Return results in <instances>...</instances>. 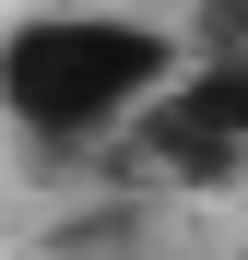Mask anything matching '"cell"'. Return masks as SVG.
Wrapping results in <instances>:
<instances>
[{
	"instance_id": "277c9868",
	"label": "cell",
	"mask_w": 248,
	"mask_h": 260,
	"mask_svg": "<svg viewBox=\"0 0 248 260\" xmlns=\"http://www.w3.org/2000/svg\"><path fill=\"white\" fill-rule=\"evenodd\" d=\"M178 48H189V59H248V0H189Z\"/></svg>"
},
{
	"instance_id": "6da1fadb",
	"label": "cell",
	"mask_w": 248,
	"mask_h": 260,
	"mask_svg": "<svg viewBox=\"0 0 248 260\" xmlns=\"http://www.w3.org/2000/svg\"><path fill=\"white\" fill-rule=\"evenodd\" d=\"M189 71V48L142 12H24L0 36V118L48 166H95L130 142V118Z\"/></svg>"
},
{
	"instance_id": "5b68a950",
	"label": "cell",
	"mask_w": 248,
	"mask_h": 260,
	"mask_svg": "<svg viewBox=\"0 0 248 260\" xmlns=\"http://www.w3.org/2000/svg\"><path fill=\"white\" fill-rule=\"evenodd\" d=\"M236 260H248V248H236Z\"/></svg>"
},
{
	"instance_id": "3957f363",
	"label": "cell",
	"mask_w": 248,
	"mask_h": 260,
	"mask_svg": "<svg viewBox=\"0 0 248 260\" xmlns=\"http://www.w3.org/2000/svg\"><path fill=\"white\" fill-rule=\"evenodd\" d=\"M130 248H142V201H83L48 237V260H130Z\"/></svg>"
},
{
	"instance_id": "7a4b0ae2",
	"label": "cell",
	"mask_w": 248,
	"mask_h": 260,
	"mask_svg": "<svg viewBox=\"0 0 248 260\" xmlns=\"http://www.w3.org/2000/svg\"><path fill=\"white\" fill-rule=\"evenodd\" d=\"M118 154H130L154 189H178V201L236 189V178H248V59H189V71L130 118Z\"/></svg>"
}]
</instances>
